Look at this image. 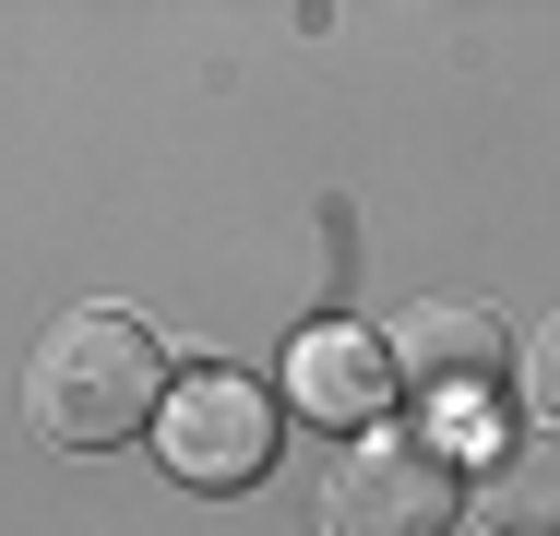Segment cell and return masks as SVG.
<instances>
[{
  "label": "cell",
  "mask_w": 560,
  "mask_h": 536,
  "mask_svg": "<svg viewBox=\"0 0 560 536\" xmlns=\"http://www.w3.org/2000/svg\"><path fill=\"white\" fill-rule=\"evenodd\" d=\"M477 525L489 536H560V429L489 441V465H477Z\"/></svg>",
  "instance_id": "8992f818"
},
{
  "label": "cell",
  "mask_w": 560,
  "mask_h": 536,
  "mask_svg": "<svg viewBox=\"0 0 560 536\" xmlns=\"http://www.w3.org/2000/svg\"><path fill=\"white\" fill-rule=\"evenodd\" d=\"M382 358H394V382H406L430 418L465 429L489 394H501V370H513V334H501V311H489V299H430V311H406V322H394V346H382Z\"/></svg>",
  "instance_id": "277c9868"
},
{
  "label": "cell",
  "mask_w": 560,
  "mask_h": 536,
  "mask_svg": "<svg viewBox=\"0 0 560 536\" xmlns=\"http://www.w3.org/2000/svg\"><path fill=\"white\" fill-rule=\"evenodd\" d=\"M453 513H465V489H453L442 441H418V429L358 441L323 477V536H453Z\"/></svg>",
  "instance_id": "3957f363"
},
{
  "label": "cell",
  "mask_w": 560,
  "mask_h": 536,
  "mask_svg": "<svg viewBox=\"0 0 560 536\" xmlns=\"http://www.w3.org/2000/svg\"><path fill=\"white\" fill-rule=\"evenodd\" d=\"M525 394H537V406H549V418H560V322H549V334H537V346H525Z\"/></svg>",
  "instance_id": "52a82bcc"
},
{
  "label": "cell",
  "mask_w": 560,
  "mask_h": 536,
  "mask_svg": "<svg viewBox=\"0 0 560 536\" xmlns=\"http://www.w3.org/2000/svg\"><path fill=\"white\" fill-rule=\"evenodd\" d=\"M275 394L262 382H238V370H191V382H167V406H155V453H167V477L179 489H250L262 465H275Z\"/></svg>",
  "instance_id": "7a4b0ae2"
},
{
  "label": "cell",
  "mask_w": 560,
  "mask_h": 536,
  "mask_svg": "<svg viewBox=\"0 0 560 536\" xmlns=\"http://www.w3.org/2000/svg\"><path fill=\"white\" fill-rule=\"evenodd\" d=\"M382 382H394L382 334L323 322V334H299V346H287V406H299V418H323V429H370V418H382Z\"/></svg>",
  "instance_id": "5b68a950"
},
{
  "label": "cell",
  "mask_w": 560,
  "mask_h": 536,
  "mask_svg": "<svg viewBox=\"0 0 560 536\" xmlns=\"http://www.w3.org/2000/svg\"><path fill=\"white\" fill-rule=\"evenodd\" d=\"M155 406H167V358L131 311H60L24 358V418L60 453H108L131 429H155Z\"/></svg>",
  "instance_id": "6da1fadb"
}]
</instances>
